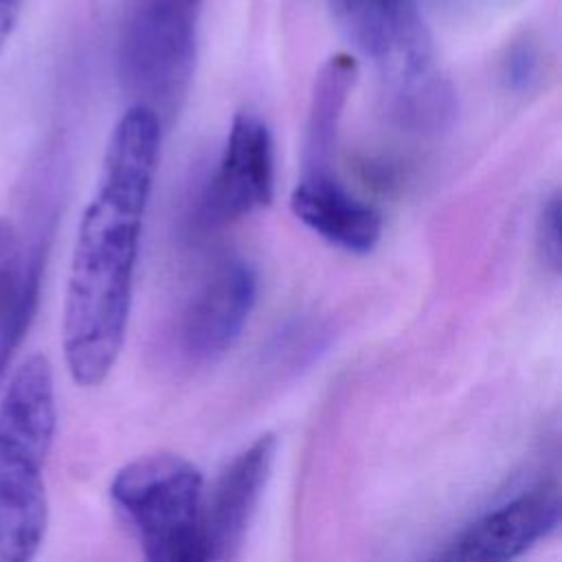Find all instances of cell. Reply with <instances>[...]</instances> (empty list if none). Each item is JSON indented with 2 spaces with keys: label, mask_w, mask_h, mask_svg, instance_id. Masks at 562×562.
Returning <instances> with one entry per match:
<instances>
[{
  "label": "cell",
  "mask_w": 562,
  "mask_h": 562,
  "mask_svg": "<svg viewBox=\"0 0 562 562\" xmlns=\"http://www.w3.org/2000/svg\"><path fill=\"white\" fill-rule=\"evenodd\" d=\"M560 487L553 479L518 492L454 533L432 558L448 562L512 560L560 525Z\"/></svg>",
  "instance_id": "6"
},
{
  "label": "cell",
  "mask_w": 562,
  "mask_h": 562,
  "mask_svg": "<svg viewBox=\"0 0 562 562\" xmlns=\"http://www.w3.org/2000/svg\"><path fill=\"white\" fill-rule=\"evenodd\" d=\"M160 119L132 103L105 147L101 178L79 220L64 299L61 347L70 378L99 386L130 321L143 220L160 154Z\"/></svg>",
  "instance_id": "1"
},
{
  "label": "cell",
  "mask_w": 562,
  "mask_h": 562,
  "mask_svg": "<svg viewBox=\"0 0 562 562\" xmlns=\"http://www.w3.org/2000/svg\"><path fill=\"white\" fill-rule=\"evenodd\" d=\"M257 303V274L250 263L228 259L198 288L178 323V345L191 362L222 358L241 336Z\"/></svg>",
  "instance_id": "7"
},
{
  "label": "cell",
  "mask_w": 562,
  "mask_h": 562,
  "mask_svg": "<svg viewBox=\"0 0 562 562\" xmlns=\"http://www.w3.org/2000/svg\"><path fill=\"white\" fill-rule=\"evenodd\" d=\"M277 454V437L266 432L231 459L202 498L200 531L206 560L239 555L248 525L261 501Z\"/></svg>",
  "instance_id": "9"
},
{
  "label": "cell",
  "mask_w": 562,
  "mask_h": 562,
  "mask_svg": "<svg viewBox=\"0 0 562 562\" xmlns=\"http://www.w3.org/2000/svg\"><path fill=\"white\" fill-rule=\"evenodd\" d=\"M57 426L46 356L26 358L0 397V562H26L48 527L44 465Z\"/></svg>",
  "instance_id": "2"
},
{
  "label": "cell",
  "mask_w": 562,
  "mask_h": 562,
  "mask_svg": "<svg viewBox=\"0 0 562 562\" xmlns=\"http://www.w3.org/2000/svg\"><path fill=\"white\" fill-rule=\"evenodd\" d=\"M24 4L26 0H0V55L22 18Z\"/></svg>",
  "instance_id": "16"
},
{
  "label": "cell",
  "mask_w": 562,
  "mask_h": 562,
  "mask_svg": "<svg viewBox=\"0 0 562 562\" xmlns=\"http://www.w3.org/2000/svg\"><path fill=\"white\" fill-rule=\"evenodd\" d=\"M44 270L42 246L18 266L15 277L0 303V382L9 369L13 351L20 347L40 301Z\"/></svg>",
  "instance_id": "12"
},
{
  "label": "cell",
  "mask_w": 562,
  "mask_h": 562,
  "mask_svg": "<svg viewBox=\"0 0 562 562\" xmlns=\"http://www.w3.org/2000/svg\"><path fill=\"white\" fill-rule=\"evenodd\" d=\"M274 195V149L268 125L241 112L233 119L220 165L204 191L202 215L233 222L266 209Z\"/></svg>",
  "instance_id": "8"
},
{
  "label": "cell",
  "mask_w": 562,
  "mask_h": 562,
  "mask_svg": "<svg viewBox=\"0 0 562 562\" xmlns=\"http://www.w3.org/2000/svg\"><path fill=\"white\" fill-rule=\"evenodd\" d=\"M536 244L540 250V259L551 272H560L562 246H560V193L553 191L540 213L536 224Z\"/></svg>",
  "instance_id": "13"
},
{
  "label": "cell",
  "mask_w": 562,
  "mask_h": 562,
  "mask_svg": "<svg viewBox=\"0 0 562 562\" xmlns=\"http://www.w3.org/2000/svg\"><path fill=\"white\" fill-rule=\"evenodd\" d=\"M358 79V61L349 53L331 55L318 70L305 123L303 176L331 173L340 116Z\"/></svg>",
  "instance_id": "11"
},
{
  "label": "cell",
  "mask_w": 562,
  "mask_h": 562,
  "mask_svg": "<svg viewBox=\"0 0 562 562\" xmlns=\"http://www.w3.org/2000/svg\"><path fill=\"white\" fill-rule=\"evenodd\" d=\"M540 75V55L538 48L522 40L514 44L503 61V79L509 90L522 92L533 86V81Z\"/></svg>",
  "instance_id": "14"
},
{
  "label": "cell",
  "mask_w": 562,
  "mask_h": 562,
  "mask_svg": "<svg viewBox=\"0 0 562 562\" xmlns=\"http://www.w3.org/2000/svg\"><path fill=\"white\" fill-rule=\"evenodd\" d=\"M290 209L310 231L347 252H371L382 235L380 213L331 173L303 176L290 195Z\"/></svg>",
  "instance_id": "10"
},
{
  "label": "cell",
  "mask_w": 562,
  "mask_h": 562,
  "mask_svg": "<svg viewBox=\"0 0 562 562\" xmlns=\"http://www.w3.org/2000/svg\"><path fill=\"white\" fill-rule=\"evenodd\" d=\"M110 496L147 560H206L200 531L204 479L184 457L154 452L125 463L110 483Z\"/></svg>",
  "instance_id": "4"
},
{
  "label": "cell",
  "mask_w": 562,
  "mask_h": 562,
  "mask_svg": "<svg viewBox=\"0 0 562 562\" xmlns=\"http://www.w3.org/2000/svg\"><path fill=\"white\" fill-rule=\"evenodd\" d=\"M202 0H130L119 37V75L132 103L171 123L187 99Z\"/></svg>",
  "instance_id": "5"
},
{
  "label": "cell",
  "mask_w": 562,
  "mask_h": 562,
  "mask_svg": "<svg viewBox=\"0 0 562 562\" xmlns=\"http://www.w3.org/2000/svg\"><path fill=\"white\" fill-rule=\"evenodd\" d=\"M20 266V250H18V233L9 217L0 215V303L15 277Z\"/></svg>",
  "instance_id": "15"
},
{
  "label": "cell",
  "mask_w": 562,
  "mask_h": 562,
  "mask_svg": "<svg viewBox=\"0 0 562 562\" xmlns=\"http://www.w3.org/2000/svg\"><path fill=\"white\" fill-rule=\"evenodd\" d=\"M349 42L378 68L391 116L413 132L437 134L457 112L430 33L415 0H327Z\"/></svg>",
  "instance_id": "3"
}]
</instances>
